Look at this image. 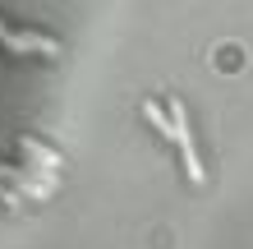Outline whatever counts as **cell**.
I'll return each instance as SVG.
<instances>
[{
  "instance_id": "cell-1",
  "label": "cell",
  "mask_w": 253,
  "mask_h": 249,
  "mask_svg": "<svg viewBox=\"0 0 253 249\" xmlns=\"http://www.w3.org/2000/svg\"><path fill=\"white\" fill-rule=\"evenodd\" d=\"M166 115H170V139L180 143V157H184V171H189V180H193V185H203V162H198V148H193V129H189L184 101L175 97Z\"/></svg>"
},
{
  "instance_id": "cell-2",
  "label": "cell",
  "mask_w": 253,
  "mask_h": 249,
  "mask_svg": "<svg viewBox=\"0 0 253 249\" xmlns=\"http://www.w3.org/2000/svg\"><path fill=\"white\" fill-rule=\"evenodd\" d=\"M19 148H23V157L33 162V175L46 189H55V171H60V152H51L46 143H37V139H19Z\"/></svg>"
},
{
  "instance_id": "cell-3",
  "label": "cell",
  "mask_w": 253,
  "mask_h": 249,
  "mask_svg": "<svg viewBox=\"0 0 253 249\" xmlns=\"http://www.w3.org/2000/svg\"><path fill=\"white\" fill-rule=\"evenodd\" d=\"M5 47H9L14 55H28V51L60 55V42H51V37H42V33H9V37H5Z\"/></svg>"
},
{
  "instance_id": "cell-4",
  "label": "cell",
  "mask_w": 253,
  "mask_h": 249,
  "mask_svg": "<svg viewBox=\"0 0 253 249\" xmlns=\"http://www.w3.org/2000/svg\"><path fill=\"white\" fill-rule=\"evenodd\" d=\"M0 180H9V185H14V194L23 189V194H28V199H37V203H42V199L51 194V189L42 185L37 175H28V171H19V166H0Z\"/></svg>"
},
{
  "instance_id": "cell-5",
  "label": "cell",
  "mask_w": 253,
  "mask_h": 249,
  "mask_svg": "<svg viewBox=\"0 0 253 249\" xmlns=\"http://www.w3.org/2000/svg\"><path fill=\"white\" fill-rule=\"evenodd\" d=\"M143 115H147V125H152V129H161V139H170V115L161 111V106H157L152 97L143 101Z\"/></svg>"
},
{
  "instance_id": "cell-6",
  "label": "cell",
  "mask_w": 253,
  "mask_h": 249,
  "mask_svg": "<svg viewBox=\"0 0 253 249\" xmlns=\"http://www.w3.org/2000/svg\"><path fill=\"white\" fill-rule=\"evenodd\" d=\"M0 203H5V208H19V194H14L5 180H0Z\"/></svg>"
},
{
  "instance_id": "cell-7",
  "label": "cell",
  "mask_w": 253,
  "mask_h": 249,
  "mask_svg": "<svg viewBox=\"0 0 253 249\" xmlns=\"http://www.w3.org/2000/svg\"><path fill=\"white\" fill-rule=\"evenodd\" d=\"M5 37H9V33H5V23H0V42H5Z\"/></svg>"
}]
</instances>
